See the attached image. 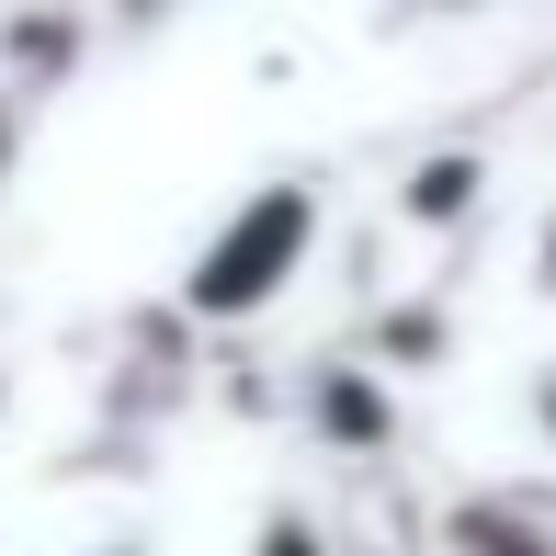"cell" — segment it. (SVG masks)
Returning <instances> with one entry per match:
<instances>
[{
  "mask_svg": "<svg viewBox=\"0 0 556 556\" xmlns=\"http://www.w3.org/2000/svg\"><path fill=\"white\" fill-rule=\"evenodd\" d=\"M307 250H318V193L307 182H262V193H239L227 227L182 262V295L205 318H262L273 295L307 273Z\"/></svg>",
  "mask_w": 556,
  "mask_h": 556,
  "instance_id": "1",
  "label": "cell"
}]
</instances>
